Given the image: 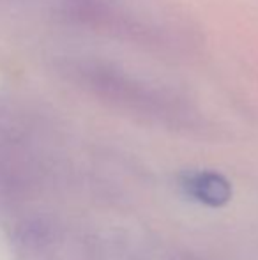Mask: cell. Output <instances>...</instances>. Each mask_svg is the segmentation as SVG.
I'll return each mask as SVG.
<instances>
[{"label":"cell","mask_w":258,"mask_h":260,"mask_svg":"<svg viewBox=\"0 0 258 260\" xmlns=\"http://www.w3.org/2000/svg\"><path fill=\"white\" fill-rule=\"evenodd\" d=\"M184 188L193 199L210 207H219L228 202L232 195L230 184L225 177L214 172H198L184 179Z\"/></svg>","instance_id":"obj_1"}]
</instances>
